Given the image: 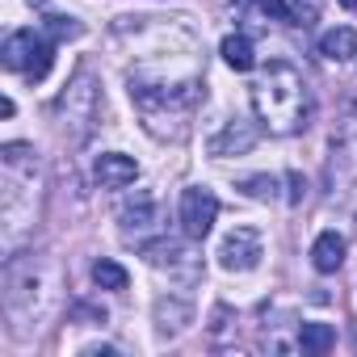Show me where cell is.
Listing matches in <instances>:
<instances>
[{
  "mask_svg": "<svg viewBox=\"0 0 357 357\" xmlns=\"http://www.w3.org/2000/svg\"><path fill=\"white\" fill-rule=\"evenodd\" d=\"M215 219H219V198L206 185H190L181 194V231L190 240H206L211 227H215Z\"/></svg>",
  "mask_w": 357,
  "mask_h": 357,
  "instance_id": "277c9868",
  "label": "cell"
},
{
  "mask_svg": "<svg viewBox=\"0 0 357 357\" xmlns=\"http://www.w3.org/2000/svg\"><path fill=\"white\" fill-rule=\"evenodd\" d=\"M340 5H344V9H357V0H340Z\"/></svg>",
  "mask_w": 357,
  "mask_h": 357,
  "instance_id": "ac0fdd59",
  "label": "cell"
},
{
  "mask_svg": "<svg viewBox=\"0 0 357 357\" xmlns=\"http://www.w3.org/2000/svg\"><path fill=\"white\" fill-rule=\"evenodd\" d=\"M97 181H101V190H126L139 181V164L122 151H105V155H97Z\"/></svg>",
  "mask_w": 357,
  "mask_h": 357,
  "instance_id": "8992f818",
  "label": "cell"
},
{
  "mask_svg": "<svg viewBox=\"0 0 357 357\" xmlns=\"http://www.w3.org/2000/svg\"><path fill=\"white\" fill-rule=\"evenodd\" d=\"M261 5V13H269L273 22H294V9L286 5V0H257Z\"/></svg>",
  "mask_w": 357,
  "mask_h": 357,
  "instance_id": "2e32d148",
  "label": "cell"
},
{
  "mask_svg": "<svg viewBox=\"0 0 357 357\" xmlns=\"http://www.w3.org/2000/svg\"><path fill=\"white\" fill-rule=\"evenodd\" d=\"M240 190L248 194V198H257V202H269V198H278V181L269 172H257V176H244L240 181Z\"/></svg>",
  "mask_w": 357,
  "mask_h": 357,
  "instance_id": "5bb4252c",
  "label": "cell"
},
{
  "mask_svg": "<svg viewBox=\"0 0 357 357\" xmlns=\"http://www.w3.org/2000/svg\"><path fill=\"white\" fill-rule=\"evenodd\" d=\"M59 114H63V130H72L76 143L89 139V130L97 122V80L89 72H76V80L59 97Z\"/></svg>",
  "mask_w": 357,
  "mask_h": 357,
  "instance_id": "3957f363",
  "label": "cell"
},
{
  "mask_svg": "<svg viewBox=\"0 0 357 357\" xmlns=\"http://www.w3.org/2000/svg\"><path fill=\"white\" fill-rule=\"evenodd\" d=\"M344 252H349V244L340 231H319V240L311 244V265L319 273H336L344 265Z\"/></svg>",
  "mask_w": 357,
  "mask_h": 357,
  "instance_id": "ba28073f",
  "label": "cell"
},
{
  "mask_svg": "<svg viewBox=\"0 0 357 357\" xmlns=\"http://www.w3.org/2000/svg\"><path fill=\"white\" fill-rule=\"evenodd\" d=\"M252 143H257V126L244 118H231L206 147H211V155H236V151H248Z\"/></svg>",
  "mask_w": 357,
  "mask_h": 357,
  "instance_id": "52a82bcc",
  "label": "cell"
},
{
  "mask_svg": "<svg viewBox=\"0 0 357 357\" xmlns=\"http://www.w3.org/2000/svg\"><path fill=\"white\" fill-rule=\"evenodd\" d=\"M219 51H223V63L236 68V72H252L257 68V51H252V43L244 34H227Z\"/></svg>",
  "mask_w": 357,
  "mask_h": 357,
  "instance_id": "8fae6325",
  "label": "cell"
},
{
  "mask_svg": "<svg viewBox=\"0 0 357 357\" xmlns=\"http://www.w3.org/2000/svg\"><path fill=\"white\" fill-rule=\"evenodd\" d=\"M261 257H265V248H261V236H257L252 227H236V231L219 244V265H223L227 273H248V269L261 265Z\"/></svg>",
  "mask_w": 357,
  "mask_h": 357,
  "instance_id": "5b68a950",
  "label": "cell"
},
{
  "mask_svg": "<svg viewBox=\"0 0 357 357\" xmlns=\"http://www.w3.org/2000/svg\"><path fill=\"white\" fill-rule=\"evenodd\" d=\"M298 349L311 353V357L336 349V328H332V324H303V328H298Z\"/></svg>",
  "mask_w": 357,
  "mask_h": 357,
  "instance_id": "7c38bea8",
  "label": "cell"
},
{
  "mask_svg": "<svg viewBox=\"0 0 357 357\" xmlns=\"http://www.w3.org/2000/svg\"><path fill=\"white\" fill-rule=\"evenodd\" d=\"M43 26H47V38H51V43H68V38H80V30H84L76 17H55V13H51Z\"/></svg>",
  "mask_w": 357,
  "mask_h": 357,
  "instance_id": "9a60e30c",
  "label": "cell"
},
{
  "mask_svg": "<svg viewBox=\"0 0 357 357\" xmlns=\"http://www.w3.org/2000/svg\"><path fill=\"white\" fill-rule=\"evenodd\" d=\"M286 185H290V194H286V198L298 206V202H303V194H307V181H303V172H286Z\"/></svg>",
  "mask_w": 357,
  "mask_h": 357,
  "instance_id": "e0dca14e",
  "label": "cell"
},
{
  "mask_svg": "<svg viewBox=\"0 0 357 357\" xmlns=\"http://www.w3.org/2000/svg\"><path fill=\"white\" fill-rule=\"evenodd\" d=\"M118 219H122V227H126V231H143V227H151V223H155V202H151L147 194H135L130 202H122Z\"/></svg>",
  "mask_w": 357,
  "mask_h": 357,
  "instance_id": "30bf717a",
  "label": "cell"
},
{
  "mask_svg": "<svg viewBox=\"0 0 357 357\" xmlns=\"http://www.w3.org/2000/svg\"><path fill=\"white\" fill-rule=\"evenodd\" d=\"M319 55H324V59H332V63L353 59V55H357V30H349V26L328 30V34L319 38Z\"/></svg>",
  "mask_w": 357,
  "mask_h": 357,
  "instance_id": "9c48e42d",
  "label": "cell"
},
{
  "mask_svg": "<svg viewBox=\"0 0 357 357\" xmlns=\"http://www.w3.org/2000/svg\"><path fill=\"white\" fill-rule=\"evenodd\" d=\"M93 282L101 286V290H126V269L118 265V261H93Z\"/></svg>",
  "mask_w": 357,
  "mask_h": 357,
  "instance_id": "4fadbf2b",
  "label": "cell"
},
{
  "mask_svg": "<svg viewBox=\"0 0 357 357\" xmlns=\"http://www.w3.org/2000/svg\"><path fill=\"white\" fill-rule=\"evenodd\" d=\"M252 109L261 118V126L269 135H298L307 130V118H311V93H307V80L294 63L286 59H273L261 80L252 84Z\"/></svg>",
  "mask_w": 357,
  "mask_h": 357,
  "instance_id": "6da1fadb",
  "label": "cell"
},
{
  "mask_svg": "<svg viewBox=\"0 0 357 357\" xmlns=\"http://www.w3.org/2000/svg\"><path fill=\"white\" fill-rule=\"evenodd\" d=\"M0 59H5L9 72H22V76L34 84V80H47L55 55H51V43L38 38L34 30H13V34L5 38V51H0Z\"/></svg>",
  "mask_w": 357,
  "mask_h": 357,
  "instance_id": "7a4b0ae2",
  "label": "cell"
}]
</instances>
